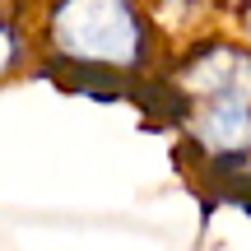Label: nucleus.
<instances>
[{"mask_svg":"<svg viewBox=\"0 0 251 251\" xmlns=\"http://www.w3.org/2000/svg\"><path fill=\"white\" fill-rule=\"evenodd\" d=\"M28 51H33V33H28L19 19H9L5 5H0V79H9V75L28 61Z\"/></svg>","mask_w":251,"mask_h":251,"instance_id":"obj_3","label":"nucleus"},{"mask_svg":"<svg viewBox=\"0 0 251 251\" xmlns=\"http://www.w3.org/2000/svg\"><path fill=\"white\" fill-rule=\"evenodd\" d=\"M168 75L186 102L181 135L205 158V177L251 168V42L205 33L181 47Z\"/></svg>","mask_w":251,"mask_h":251,"instance_id":"obj_2","label":"nucleus"},{"mask_svg":"<svg viewBox=\"0 0 251 251\" xmlns=\"http://www.w3.org/2000/svg\"><path fill=\"white\" fill-rule=\"evenodd\" d=\"M33 42L65 84L107 98L158 75L163 61V28L144 0H42Z\"/></svg>","mask_w":251,"mask_h":251,"instance_id":"obj_1","label":"nucleus"}]
</instances>
